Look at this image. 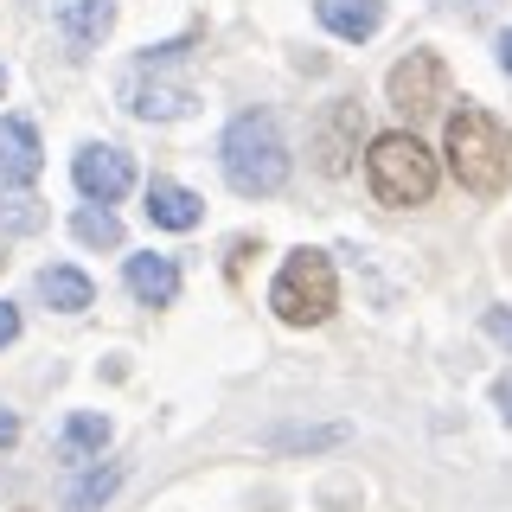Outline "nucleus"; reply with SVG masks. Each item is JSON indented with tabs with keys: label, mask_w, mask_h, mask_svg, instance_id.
I'll use <instances>...</instances> for the list:
<instances>
[{
	"label": "nucleus",
	"mask_w": 512,
	"mask_h": 512,
	"mask_svg": "<svg viewBox=\"0 0 512 512\" xmlns=\"http://www.w3.org/2000/svg\"><path fill=\"white\" fill-rule=\"evenodd\" d=\"M218 167L231 192H244V199H276L288 186V141H282V122L269 116V109H244V116H231L218 141Z\"/></svg>",
	"instance_id": "f257e3e1"
},
{
	"label": "nucleus",
	"mask_w": 512,
	"mask_h": 512,
	"mask_svg": "<svg viewBox=\"0 0 512 512\" xmlns=\"http://www.w3.org/2000/svg\"><path fill=\"white\" fill-rule=\"evenodd\" d=\"M448 173L474 192V199H500L512 180V128L500 116H487L480 103H461L448 116Z\"/></svg>",
	"instance_id": "f03ea898"
},
{
	"label": "nucleus",
	"mask_w": 512,
	"mask_h": 512,
	"mask_svg": "<svg viewBox=\"0 0 512 512\" xmlns=\"http://www.w3.org/2000/svg\"><path fill=\"white\" fill-rule=\"evenodd\" d=\"M436 180H442V173H436V154H429L416 135H404V128L378 135L372 154H365V186H372L378 205H429Z\"/></svg>",
	"instance_id": "7ed1b4c3"
},
{
	"label": "nucleus",
	"mask_w": 512,
	"mask_h": 512,
	"mask_svg": "<svg viewBox=\"0 0 512 512\" xmlns=\"http://www.w3.org/2000/svg\"><path fill=\"white\" fill-rule=\"evenodd\" d=\"M340 301V276H333L327 250H288L276 282H269V308H276L288 327H320Z\"/></svg>",
	"instance_id": "20e7f679"
},
{
	"label": "nucleus",
	"mask_w": 512,
	"mask_h": 512,
	"mask_svg": "<svg viewBox=\"0 0 512 512\" xmlns=\"http://www.w3.org/2000/svg\"><path fill=\"white\" fill-rule=\"evenodd\" d=\"M192 84H180V77H160V71H148V64H135V71L122 77V109L135 122H180V116H192Z\"/></svg>",
	"instance_id": "39448f33"
},
{
	"label": "nucleus",
	"mask_w": 512,
	"mask_h": 512,
	"mask_svg": "<svg viewBox=\"0 0 512 512\" xmlns=\"http://www.w3.org/2000/svg\"><path fill=\"white\" fill-rule=\"evenodd\" d=\"M71 180L90 205H116V199H128V186H135V160L122 148H109V141H84V148L71 154Z\"/></svg>",
	"instance_id": "423d86ee"
},
{
	"label": "nucleus",
	"mask_w": 512,
	"mask_h": 512,
	"mask_svg": "<svg viewBox=\"0 0 512 512\" xmlns=\"http://www.w3.org/2000/svg\"><path fill=\"white\" fill-rule=\"evenodd\" d=\"M384 96H391L404 116H423V109H442L448 96V64L436 52H410L391 64V77H384Z\"/></svg>",
	"instance_id": "0eeeda50"
},
{
	"label": "nucleus",
	"mask_w": 512,
	"mask_h": 512,
	"mask_svg": "<svg viewBox=\"0 0 512 512\" xmlns=\"http://www.w3.org/2000/svg\"><path fill=\"white\" fill-rule=\"evenodd\" d=\"M45 167V148H39V128L26 116H0V180L7 186H32Z\"/></svg>",
	"instance_id": "6e6552de"
},
{
	"label": "nucleus",
	"mask_w": 512,
	"mask_h": 512,
	"mask_svg": "<svg viewBox=\"0 0 512 512\" xmlns=\"http://www.w3.org/2000/svg\"><path fill=\"white\" fill-rule=\"evenodd\" d=\"M128 295L141 301V308H173L180 301V263L173 256H160V250H141V256H128Z\"/></svg>",
	"instance_id": "1a4fd4ad"
},
{
	"label": "nucleus",
	"mask_w": 512,
	"mask_h": 512,
	"mask_svg": "<svg viewBox=\"0 0 512 512\" xmlns=\"http://www.w3.org/2000/svg\"><path fill=\"white\" fill-rule=\"evenodd\" d=\"M352 141H359V103H327V116L314 122V154H320V173H346L352 167Z\"/></svg>",
	"instance_id": "9d476101"
},
{
	"label": "nucleus",
	"mask_w": 512,
	"mask_h": 512,
	"mask_svg": "<svg viewBox=\"0 0 512 512\" xmlns=\"http://www.w3.org/2000/svg\"><path fill=\"white\" fill-rule=\"evenodd\" d=\"M109 26H116V0H58V32L77 58L96 52L109 39Z\"/></svg>",
	"instance_id": "9b49d317"
},
{
	"label": "nucleus",
	"mask_w": 512,
	"mask_h": 512,
	"mask_svg": "<svg viewBox=\"0 0 512 512\" xmlns=\"http://www.w3.org/2000/svg\"><path fill=\"white\" fill-rule=\"evenodd\" d=\"M148 224H160V231H199L205 218V199L192 186H173V180H148Z\"/></svg>",
	"instance_id": "f8f14e48"
},
{
	"label": "nucleus",
	"mask_w": 512,
	"mask_h": 512,
	"mask_svg": "<svg viewBox=\"0 0 512 512\" xmlns=\"http://www.w3.org/2000/svg\"><path fill=\"white\" fill-rule=\"evenodd\" d=\"M314 20L346 45H365L384 26V0H314Z\"/></svg>",
	"instance_id": "ddd939ff"
},
{
	"label": "nucleus",
	"mask_w": 512,
	"mask_h": 512,
	"mask_svg": "<svg viewBox=\"0 0 512 512\" xmlns=\"http://www.w3.org/2000/svg\"><path fill=\"white\" fill-rule=\"evenodd\" d=\"M39 295L52 301L58 314H84L90 301H96V288L84 269H71V263H52V269H39Z\"/></svg>",
	"instance_id": "4468645a"
},
{
	"label": "nucleus",
	"mask_w": 512,
	"mask_h": 512,
	"mask_svg": "<svg viewBox=\"0 0 512 512\" xmlns=\"http://www.w3.org/2000/svg\"><path fill=\"white\" fill-rule=\"evenodd\" d=\"M122 480H128V474H122V461H109V468L96 461V468H84V474H77V487L64 493V512H103L109 500H116Z\"/></svg>",
	"instance_id": "2eb2a0df"
},
{
	"label": "nucleus",
	"mask_w": 512,
	"mask_h": 512,
	"mask_svg": "<svg viewBox=\"0 0 512 512\" xmlns=\"http://www.w3.org/2000/svg\"><path fill=\"white\" fill-rule=\"evenodd\" d=\"M58 448H64V461H90V455H103V448H109V416H96V410H77L71 423H64Z\"/></svg>",
	"instance_id": "dca6fc26"
},
{
	"label": "nucleus",
	"mask_w": 512,
	"mask_h": 512,
	"mask_svg": "<svg viewBox=\"0 0 512 512\" xmlns=\"http://www.w3.org/2000/svg\"><path fill=\"white\" fill-rule=\"evenodd\" d=\"M45 224V205L32 199L26 186H7L0 180V237H32Z\"/></svg>",
	"instance_id": "f3484780"
},
{
	"label": "nucleus",
	"mask_w": 512,
	"mask_h": 512,
	"mask_svg": "<svg viewBox=\"0 0 512 512\" xmlns=\"http://www.w3.org/2000/svg\"><path fill=\"white\" fill-rule=\"evenodd\" d=\"M71 231H77V244H90V250H122V218L109 212V205H77Z\"/></svg>",
	"instance_id": "a211bd4d"
},
{
	"label": "nucleus",
	"mask_w": 512,
	"mask_h": 512,
	"mask_svg": "<svg viewBox=\"0 0 512 512\" xmlns=\"http://www.w3.org/2000/svg\"><path fill=\"white\" fill-rule=\"evenodd\" d=\"M269 442H276V448H333V442H346V423H327V429H276Z\"/></svg>",
	"instance_id": "6ab92c4d"
},
{
	"label": "nucleus",
	"mask_w": 512,
	"mask_h": 512,
	"mask_svg": "<svg viewBox=\"0 0 512 512\" xmlns=\"http://www.w3.org/2000/svg\"><path fill=\"white\" fill-rule=\"evenodd\" d=\"M480 327H487V340H493V346H506V352H512V308H487V314H480Z\"/></svg>",
	"instance_id": "aec40b11"
},
{
	"label": "nucleus",
	"mask_w": 512,
	"mask_h": 512,
	"mask_svg": "<svg viewBox=\"0 0 512 512\" xmlns=\"http://www.w3.org/2000/svg\"><path fill=\"white\" fill-rule=\"evenodd\" d=\"M13 340H20V308L0 301V346H13Z\"/></svg>",
	"instance_id": "412c9836"
},
{
	"label": "nucleus",
	"mask_w": 512,
	"mask_h": 512,
	"mask_svg": "<svg viewBox=\"0 0 512 512\" xmlns=\"http://www.w3.org/2000/svg\"><path fill=\"white\" fill-rule=\"evenodd\" d=\"M13 442H20V416L0 410V448H13Z\"/></svg>",
	"instance_id": "4be33fe9"
},
{
	"label": "nucleus",
	"mask_w": 512,
	"mask_h": 512,
	"mask_svg": "<svg viewBox=\"0 0 512 512\" xmlns=\"http://www.w3.org/2000/svg\"><path fill=\"white\" fill-rule=\"evenodd\" d=\"M493 404H500V416H506V423H512V372H506L500 384H493Z\"/></svg>",
	"instance_id": "5701e85b"
},
{
	"label": "nucleus",
	"mask_w": 512,
	"mask_h": 512,
	"mask_svg": "<svg viewBox=\"0 0 512 512\" xmlns=\"http://www.w3.org/2000/svg\"><path fill=\"white\" fill-rule=\"evenodd\" d=\"M493 52H500V71L512 77V26H500V39H493Z\"/></svg>",
	"instance_id": "b1692460"
},
{
	"label": "nucleus",
	"mask_w": 512,
	"mask_h": 512,
	"mask_svg": "<svg viewBox=\"0 0 512 512\" xmlns=\"http://www.w3.org/2000/svg\"><path fill=\"white\" fill-rule=\"evenodd\" d=\"M442 7H487V0H442Z\"/></svg>",
	"instance_id": "393cba45"
},
{
	"label": "nucleus",
	"mask_w": 512,
	"mask_h": 512,
	"mask_svg": "<svg viewBox=\"0 0 512 512\" xmlns=\"http://www.w3.org/2000/svg\"><path fill=\"white\" fill-rule=\"evenodd\" d=\"M0 90H7V64H0Z\"/></svg>",
	"instance_id": "a878e982"
}]
</instances>
